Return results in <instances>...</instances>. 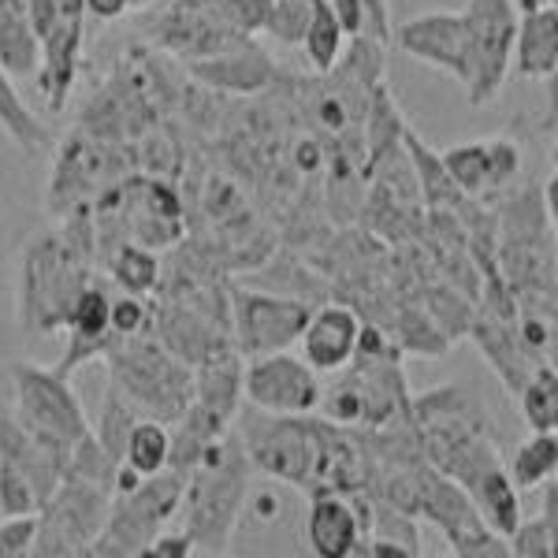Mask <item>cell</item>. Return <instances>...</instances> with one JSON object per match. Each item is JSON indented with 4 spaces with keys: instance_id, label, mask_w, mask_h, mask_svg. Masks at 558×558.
Returning <instances> with one entry per match:
<instances>
[{
    "instance_id": "2e32d148",
    "label": "cell",
    "mask_w": 558,
    "mask_h": 558,
    "mask_svg": "<svg viewBox=\"0 0 558 558\" xmlns=\"http://www.w3.org/2000/svg\"><path fill=\"white\" fill-rule=\"evenodd\" d=\"M357 331H362V317H357L354 305L331 299L324 305H313L310 320H305L299 343H302V357L310 362L317 373H336L350 362L357 347Z\"/></svg>"
},
{
    "instance_id": "8d00e7d4",
    "label": "cell",
    "mask_w": 558,
    "mask_h": 558,
    "mask_svg": "<svg viewBox=\"0 0 558 558\" xmlns=\"http://www.w3.org/2000/svg\"><path fill=\"white\" fill-rule=\"evenodd\" d=\"M0 514L4 518L38 514V499H34L31 484H26L8 462H0Z\"/></svg>"
},
{
    "instance_id": "ba28073f",
    "label": "cell",
    "mask_w": 558,
    "mask_h": 558,
    "mask_svg": "<svg viewBox=\"0 0 558 558\" xmlns=\"http://www.w3.org/2000/svg\"><path fill=\"white\" fill-rule=\"evenodd\" d=\"M462 23L465 45H470V75L462 86L470 94V105L481 108L495 101L510 78L518 8L514 0H470L462 8Z\"/></svg>"
},
{
    "instance_id": "ee69618b",
    "label": "cell",
    "mask_w": 558,
    "mask_h": 558,
    "mask_svg": "<svg viewBox=\"0 0 558 558\" xmlns=\"http://www.w3.org/2000/svg\"><path fill=\"white\" fill-rule=\"evenodd\" d=\"M149 4V0H131V8H146Z\"/></svg>"
},
{
    "instance_id": "8992f818",
    "label": "cell",
    "mask_w": 558,
    "mask_h": 558,
    "mask_svg": "<svg viewBox=\"0 0 558 558\" xmlns=\"http://www.w3.org/2000/svg\"><path fill=\"white\" fill-rule=\"evenodd\" d=\"M12 391H15V421L34 432L41 444L68 454L89 432L86 410L78 402L68 376L52 373L49 365L12 362Z\"/></svg>"
},
{
    "instance_id": "ac0fdd59",
    "label": "cell",
    "mask_w": 558,
    "mask_h": 558,
    "mask_svg": "<svg viewBox=\"0 0 558 558\" xmlns=\"http://www.w3.org/2000/svg\"><path fill=\"white\" fill-rule=\"evenodd\" d=\"M470 339L476 343V350L488 357L492 373L502 380L510 399H518V391L525 387L529 376L536 373V365H544L525 350V343H521L518 331H514V324L495 320V317H488V313H481V310H476V317L470 324Z\"/></svg>"
},
{
    "instance_id": "4316f807",
    "label": "cell",
    "mask_w": 558,
    "mask_h": 558,
    "mask_svg": "<svg viewBox=\"0 0 558 558\" xmlns=\"http://www.w3.org/2000/svg\"><path fill=\"white\" fill-rule=\"evenodd\" d=\"M343 41H347V31L339 26L331 4L328 0H313L310 23H305V34H302L305 57H310L313 71L336 68V60L343 57Z\"/></svg>"
},
{
    "instance_id": "f546056e",
    "label": "cell",
    "mask_w": 558,
    "mask_h": 558,
    "mask_svg": "<svg viewBox=\"0 0 558 558\" xmlns=\"http://www.w3.org/2000/svg\"><path fill=\"white\" fill-rule=\"evenodd\" d=\"M142 421V413L131 407L128 399H123L120 391H116L112 384H108V391H105V402H101V417H97V428H89L97 436V444L105 447L108 454L120 462L123 458V447H128V436H131V428Z\"/></svg>"
},
{
    "instance_id": "74e56055",
    "label": "cell",
    "mask_w": 558,
    "mask_h": 558,
    "mask_svg": "<svg viewBox=\"0 0 558 558\" xmlns=\"http://www.w3.org/2000/svg\"><path fill=\"white\" fill-rule=\"evenodd\" d=\"M31 539H34V514L0 518V558L31 555Z\"/></svg>"
},
{
    "instance_id": "3957f363",
    "label": "cell",
    "mask_w": 558,
    "mask_h": 558,
    "mask_svg": "<svg viewBox=\"0 0 558 558\" xmlns=\"http://www.w3.org/2000/svg\"><path fill=\"white\" fill-rule=\"evenodd\" d=\"M108 384L131 402L142 417L172 425L194 399V368L168 354L149 331L112 339L105 350Z\"/></svg>"
},
{
    "instance_id": "8fae6325",
    "label": "cell",
    "mask_w": 558,
    "mask_h": 558,
    "mask_svg": "<svg viewBox=\"0 0 558 558\" xmlns=\"http://www.w3.org/2000/svg\"><path fill=\"white\" fill-rule=\"evenodd\" d=\"M391 41L407 57L444 71V75H454L458 83H465V75H470V45H465L462 12L413 15V20L391 26Z\"/></svg>"
},
{
    "instance_id": "52a82bcc",
    "label": "cell",
    "mask_w": 558,
    "mask_h": 558,
    "mask_svg": "<svg viewBox=\"0 0 558 558\" xmlns=\"http://www.w3.org/2000/svg\"><path fill=\"white\" fill-rule=\"evenodd\" d=\"M112 495L97 484L64 476L57 492L45 499V507L34 514L31 555L38 558H78L89 555V544L101 533L108 518Z\"/></svg>"
},
{
    "instance_id": "7c38bea8",
    "label": "cell",
    "mask_w": 558,
    "mask_h": 558,
    "mask_svg": "<svg viewBox=\"0 0 558 558\" xmlns=\"http://www.w3.org/2000/svg\"><path fill=\"white\" fill-rule=\"evenodd\" d=\"M194 83H202L213 94H235V97H257L268 94L279 83V68L268 57V49L254 38H242L239 45L202 60H186Z\"/></svg>"
},
{
    "instance_id": "30bf717a",
    "label": "cell",
    "mask_w": 558,
    "mask_h": 558,
    "mask_svg": "<svg viewBox=\"0 0 558 558\" xmlns=\"http://www.w3.org/2000/svg\"><path fill=\"white\" fill-rule=\"evenodd\" d=\"M320 373L291 350L246 357L242 365V402L268 413H317Z\"/></svg>"
},
{
    "instance_id": "44dd1931",
    "label": "cell",
    "mask_w": 558,
    "mask_h": 558,
    "mask_svg": "<svg viewBox=\"0 0 558 558\" xmlns=\"http://www.w3.org/2000/svg\"><path fill=\"white\" fill-rule=\"evenodd\" d=\"M202 410H209L220 421H235L242 407V357L239 350H223L209 362L194 365V399Z\"/></svg>"
},
{
    "instance_id": "7bdbcfd3",
    "label": "cell",
    "mask_w": 558,
    "mask_h": 558,
    "mask_svg": "<svg viewBox=\"0 0 558 558\" xmlns=\"http://www.w3.org/2000/svg\"><path fill=\"white\" fill-rule=\"evenodd\" d=\"M83 8H86V15L108 23V20H120V15H128L131 0H83Z\"/></svg>"
},
{
    "instance_id": "60d3db41",
    "label": "cell",
    "mask_w": 558,
    "mask_h": 558,
    "mask_svg": "<svg viewBox=\"0 0 558 558\" xmlns=\"http://www.w3.org/2000/svg\"><path fill=\"white\" fill-rule=\"evenodd\" d=\"M365 12V34L380 45H391V20H387V0H362Z\"/></svg>"
},
{
    "instance_id": "4dcf8cb0",
    "label": "cell",
    "mask_w": 558,
    "mask_h": 558,
    "mask_svg": "<svg viewBox=\"0 0 558 558\" xmlns=\"http://www.w3.org/2000/svg\"><path fill=\"white\" fill-rule=\"evenodd\" d=\"M0 128L20 142V149L38 153L45 146V131L38 128V116L26 108V101L15 94L12 78H8L4 64H0Z\"/></svg>"
},
{
    "instance_id": "5bb4252c",
    "label": "cell",
    "mask_w": 558,
    "mask_h": 558,
    "mask_svg": "<svg viewBox=\"0 0 558 558\" xmlns=\"http://www.w3.org/2000/svg\"><path fill=\"white\" fill-rule=\"evenodd\" d=\"M149 336L157 339L168 354L191 368L209 362L216 354H223V350H235L231 336L220 324L197 317L194 310H186V305H179V302H168V299L149 302Z\"/></svg>"
},
{
    "instance_id": "4fadbf2b",
    "label": "cell",
    "mask_w": 558,
    "mask_h": 558,
    "mask_svg": "<svg viewBox=\"0 0 558 558\" xmlns=\"http://www.w3.org/2000/svg\"><path fill=\"white\" fill-rule=\"evenodd\" d=\"M112 291H116V283L101 272L86 283V291L78 294L75 305H71V317L64 324L68 350L60 354L57 365H49L52 373H60L71 380V376H75L86 362L105 357V350L112 347V339H116L112 320H108V313H112Z\"/></svg>"
},
{
    "instance_id": "f35d334b",
    "label": "cell",
    "mask_w": 558,
    "mask_h": 558,
    "mask_svg": "<svg viewBox=\"0 0 558 558\" xmlns=\"http://www.w3.org/2000/svg\"><path fill=\"white\" fill-rule=\"evenodd\" d=\"M451 555H458V558H510V544H507V536H499L495 529H484V533L454 544Z\"/></svg>"
},
{
    "instance_id": "836d02e7",
    "label": "cell",
    "mask_w": 558,
    "mask_h": 558,
    "mask_svg": "<svg viewBox=\"0 0 558 558\" xmlns=\"http://www.w3.org/2000/svg\"><path fill=\"white\" fill-rule=\"evenodd\" d=\"M310 12H313V0H272L265 31L260 34L276 38L279 45H299L305 34V23H310Z\"/></svg>"
},
{
    "instance_id": "b9f144b4",
    "label": "cell",
    "mask_w": 558,
    "mask_h": 558,
    "mask_svg": "<svg viewBox=\"0 0 558 558\" xmlns=\"http://www.w3.org/2000/svg\"><path fill=\"white\" fill-rule=\"evenodd\" d=\"M331 12H336L339 26L347 31V38L354 34H365V12H362V0H328Z\"/></svg>"
},
{
    "instance_id": "d4e9b609",
    "label": "cell",
    "mask_w": 558,
    "mask_h": 558,
    "mask_svg": "<svg viewBox=\"0 0 558 558\" xmlns=\"http://www.w3.org/2000/svg\"><path fill=\"white\" fill-rule=\"evenodd\" d=\"M514 488H539L558 473V432H533L507 465Z\"/></svg>"
},
{
    "instance_id": "7a4b0ae2",
    "label": "cell",
    "mask_w": 558,
    "mask_h": 558,
    "mask_svg": "<svg viewBox=\"0 0 558 558\" xmlns=\"http://www.w3.org/2000/svg\"><path fill=\"white\" fill-rule=\"evenodd\" d=\"M97 276V257L71 246L60 228L34 235L20 265V328L26 336H57L64 331L71 305Z\"/></svg>"
},
{
    "instance_id": "277c9868",
    "label": "cell",
    "mask_w": 558,
    "mask_h": 558,
    "mask_svg": "<svg viewBox=\"0 0 558 558\" xmlns=\"http://www.w3.org/2000/svg\"><path fill=\"white\" fill-rule=\"evenodd\" d=\"M231 428H235L242 451H246L250 465L257 473L305 492L313 465H317V425H313V413H268L242 402Z\"/></svg>"
},
{
    "instance_id": "83f0119b",
    "label": "cell",
    "mask_w": 558,
    "mask_h": 558,
    "mask_svg": "<svg viewBox=\"0 0 558 558\" xmlns=\"http://www.w3.org/2000/svg\"><path fill=\"white\" fill-rule=\"evenodd\" d=\"M447 175L454 179V186L470 197L492 194V160H488V142H462L439 153Z\"/></svg>"
},
{
    "instance_id": "484cf974",
    "label": "cell",
    "mask_w": 558,
    "mask_h": 558,
    "mask_svg": "<svg viewBox=\"0 0 558 558\" xmlns=\"http://www.w3.org/2000/svg\"><path fill=\"white\" fill-rule=\"evenodd\" d=\"M521 417L529 421L533 432H558V373L555 362L536 365V373L529 376L525 387L518 391Z\"/></svg>"
},
{
    "instance_id": "e0dca14e",
    "label": "cell",
    "mask_w": 558,
    "mask_h": 558,
    "mask_svg": "<svg viewBox=\"0 0 558 558\" xmlns=\"http://www.w3.org/2000/svg\"><path fill=\"white\" fill-rule=\"evenodd\" d=\"M83 15L86 12H60L52 31L38 41V52H41L38 86L45 94L49 112H64L68 94H71V86H75L78 60H83Z\"/></svg>"
},
{
    "instance_id": "d6986e66",
    "label": "cell",
    "mask_w": 558,
    "mask_h": 558,
    "mask_svg": "<svg viewBox=\"0 0 558 558\" xmlns=\"http://www.w3.org/2000/svg\"><path fill=\"white\" fill-rule=\"evenodd\" d=\"M305 544L317 558H350L362 544L354 502L347 495L320 492L310 495V514H305Z\"/></svg>"
},
{
    "instance_id": "6da1fadb",
    "label": "cell",
    "mask_w": 558,
    "mask_h": 558,
    "mask_svg": "<svg viewBox=\"0 0 558 558\" xmlns=\"http://www.w3.org/2000/svg\"><path fill=\"white\" fill-rule=\"evenodd\" d=\"M250 476H254V465L242 451L235 428L213 439L191 465L175 518H183V533L194 539L197 555L231 551V539H235L242 507H246L250 495Z\"/></svg>"
},
{
    "instance_id": "9c48e42d",
    "label": "cell",
    "mask_w": 558,
    "mask_h": 558,
    "mask_svg": "<svg viewBox=\"0 0 558 558\" xmlns=\"http://www.w3.org/2000/svg\"><path fill=\"white\" fill-rule=\"evenodd\" d=\"M310 313L313 305L302 299H287L254 283H235L231 287V343L242 362L272 350H291Z\"/></svg>"
},
{
    "instance_id": "e575fe53",
    "label": "cell",
    "mask_w": 558,
    "mask_h": 558,
    "mask_svg": "<svg viewBox=\"0 0 558 558\" xmlns=\"http://www.w3.org/2000/svg\"><path fill=\"white\" fill-rule=\"evenodd\" d=\"M108 320H112V336L116 339L149 331V299H146V294H128V291H120V287H116Z\"/></svg>"
},
{
    "instance_id": "cb8c5ba5",
    "label": "cell",
    "mask_w": 558,
    "mask_h": 558,
    "mask_svg": "<svg viewBox=\"0 0 558 558\" xmlns=\"http://www.w3.org/2000/svg\"><path fill=\"white\" fill-rule=\"evenodd\" d=\"M0 64L12 75H26L38 64V38L31 31L23 0H0Z\"/></svg>"
},
{
    "instance_id": "ffe728a7",
    "label": "cell",
    "mask_w": 558,
    "mask_h": 558,
    "mask_svg": "<svg viewBox=\"0 0 558 558\" xmlns=\"http://www.w3.org/2000/svg\"><path fill=\"white\" fill-rule=\"evenodd\" d=\"M558 68V12L555 4H539L529 12H518L514 31V57L510 71L521 78H555Z\"/></svg>"
},
{
    "instance_id": "d6a6232c",
    "label": "cell",
    "mask_w": 558,
    "mask_h": 558,
    "mask_svg": "<svg viewBox=\"0 0 558 558\" xmlns=\"http://www.w3.org/2000/svg\"><path fill=\"white\" fill-rule=\"evenodd\" d=\"M510 555L514 558H555L558 544V518L539 514L533 521H518L514 533L507 536Z\"/></svg>"
},
{
    "instance_id": "9a60e30c",
    "label": "cell",
    "mask_w": 558,
    "mask_h": 558,
    "mask_svg": "<svg viewBox=\"0 0 558 558\" xmlns=\"http://www.w3.org/2000/svg\"><path fill=\"white\" fill-rule=\"evenodd\" d=\"M105 142L94 138L86 131H75L71 138L60 146V157L52 165V186H49V213L64 216L68 209L83 202H94L101 191V172L108 165V157H101Z\"/></svg>"
},
{
    "instance_id": "f1b7e54d",
    "label": "cell",
    "mask_w": 558,
    "mask_h": 558,
    "mask_svg": "<svg viewBox=\"0 0 558 558\" xmlns=\"http://www.w3.org/2000/svg\"><path fill=\"white\" fill-rule=\"evenodd\" d=\"M421 310L428 313L432 324H436L451 343L470 336V324L476 317V310L462 299V291H454V287H447V283H421Z\"/></svg>"
},
{
    "instance_id": "1f68e13d",
    "label": "cell",
    "mask_w": 558,
    "mask_h": 558,
    "mask_svg": "<svg viewBox=\"0 0 558 558\" xmlns=\"http://www.w3.org/2000/svg\"><path fill=\"white\" fill-rule=\"evenodd\" d=\"M120 462H128L131 470H138L142 476L165 470V465H168V425L142 417L138 425L131 428Z\"/></svg>"
},
{
    "instance_id": "f6af8a7d",
    "label": "cell",
    "mask_w": 558,
    "mask_h": 558,
    "mask_svg": "<svg viewBox=\"0 0 558 558\" xmlns=\"http://www.w3.org/2000/svg\"><path fill=\"white\" fill-rule=\"evenodd\" d=\"M539 4H558V0H539Z\"/></svg>"
},
{
    "instance_id": "5b68a950",
    "label": "cell",
    "mask_w": 558,
    "mask_h": 558,
    "mask_svg": "<svg viewBox=\"0 0 558 558\" xmlns=\"http://www.w3.org/2000/svg\"><path fill=\"white\" fill-rule=\"evenodd\" d=\"M186 476L175 470H160L138 481V488L112 495L101 533L89 544L94 558H134L165 533V525L179 514Z\"/></svg>"
},
{
    "instance_id": "d590c367",
    "label": "cell",
    "mask_w": 558,
    "mask_h": 558,
    "mask_svg": "<svg viewBox=\"0 0 558 558\" xmlns=\"http://www.w3.org/2000/svg\"><path fill=\"white\" fill-rule=\"evenodd\" d=\"M268 8H272V0H216V12L223 15V23H228L231 31L246 34V38L265 31Z\"/></svg>"
},
{
    "instance_id": "7402d4cb",
    "label": "cell",
    "mask_w": 558,
    "mask_h": 558,
    "mask_svg": "<svg viewBox=\"0 0 558 558\" xmlns=\"http://www.w3.org/2000/svg\"><path fill=\"white\" fill-rule=\"evenodd\" d=\"M465 492H470V499H473L476 514L484 518V525L495 529L499 536L514 533V525L521 521V499H518V488H514V481H510L507 465L484 470Z\"/></svg>"
},
{
    "instance_id": "ab89813d",
    "label": "cell",
    "mask_w": 558,
    "mask_h": 558,
    "mask_svg": "<svg viewBox=\"0 0 558 558\" xmlns=\"http://www.w3.org/2000/svg\"><path fill=\"white\" fill-rule=\"evenodd\" d=\"M146 555H153V558H191L197 551H194V539L186 533H160L146 547Z\"/></svg>"
},
{
    "instance_id": "603a6c76",
    "label": "cell",
    "mask_w": 558,
    "mask_h": 558,
    "mask_svg": "<svg viewBox=\"0 0 558 558\" xmlns=\"http://www.w3.org/2000/svg\"><path fill=\"white\" fill-rule=\"evenodd\" d=\"M105 276L112 279L120 291L128 294H157V283H160V260L153 250L138 246V242H120L116 250H108L105 260H101Z\"/></svg>"
}]
</instances>
